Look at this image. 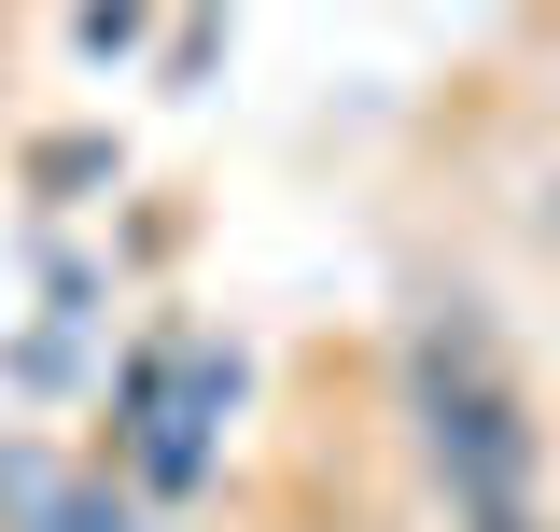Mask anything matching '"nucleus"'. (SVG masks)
<instances>
[{
    "mask_svg": "<svg viewBox=\"0 0 560 532\" xmlns=\"http://www.w3.org/2000/svg\"><path fill=\"white\" fill-rule=\"evenodd\" d=\"M140 28H154V0H84V14H70V43H84L98 70H113V57H140Z\"/></svg>",
    "mask_w": 560,
    "mask_h": 532,
    "instance_id": "nucleus-3",
    "label": "nucleus"
},
{
    "mask_svg": "<svg viewBox=\"0 0 560 532\" xmlns=\"http://www.w3.org/2000/svg\"><path fill=\"white\" fill-rule=\"evenodd\" d=\"M28 183L70 210V183H127V154H113V140H28Z\"/></svg>",
    "mask_w": 560,
    "mask_h": 532,
    "instance_id": "nucleus-2",
    "label": "nucleus"
},
{
    "mask_svg": "<svg viewBox=\"0 0 560 532\" xmlns=\"http://www.w3.org/2000/svg\"><path fill=\"white\" fill-rule=\"evenodd\" d=\"M490 532H547V505H533V519H490Z\"/></svg>",
    "mask_w": 560,
    "mask_h": 532,
    "instance_id": "nucleus-5",
    "label": "nucleus"
},
{
    "mask_svg": "<svg viewBox=\"0 0 560 532\" xmlns=\"http://www.w3.org/2000/svg\"><path fill=\"white\" fill-rule=\"evenodd\" d=\"M393 406H407V449L434 476L448 532H490V519H533L547 490V420H533V379L477 294H407L393 323Z\"/></svg>",
    "mask_w": 560,
    "mask_h": 532,
    "instance_id": "nucleus-1",
    "label": "nucleus"
},
{
    "mask_svg": "<svg viewBox=\"0 0 560 532\" xmlns=\"http://www.w3.org/2000/svg\"><path fill=\"white\" fill-rule=\"evenodd\" d=\"M154 532H168V519H154Z\"/></svg>",
    "mask_w": 560,
    "mask_h": 532,
    "instance_id": "nucleus-6",
    "label": "nucleus"
},
{
    "mask_svg": "<svg viewBox=\"0 0 560 532\" xmlns=\"http://www.w3.org/2000/svg\"><path fill=\"white\" fill-rule=\"evenodd\" d=\"M518 239H533V266L560 280V154L533 169V183H518Z\"/></svg>",
    "mask_w": 560,
    "mask_h": 532,
    "instance_id": "nucleus-4",
    "label": "nucleus"
}]
</instances>
